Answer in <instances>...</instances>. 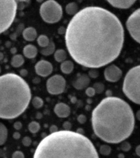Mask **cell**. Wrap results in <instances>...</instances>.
Masks as SVG:
<instances>
[{
  "mask_svg": "<svg viewBox=\"0 0 140 158\" xmlns=\"http://www.w3.org/2000/svg\"><path fill=\"white\" fill-rule=\"evenodd\" d=\"M125 41L122 24L114 14L100 6H87L67 24L65 43L69 55L83 67L97 69L114 61Z\"/></svg>",
  "mask_w": 140,
  "mask_h": 158,
  "instance_id": "obj_1",
  "label": "cell"
},
{
  "mask_svg": "<svg viewBox=\"0 0 140 158\" xmlns=\"http://www.w3.org/2000/svg\"><path fill=\"white\" fill-rule=\"evenodd\" d=\"M134 124L132 107L117 97L103 99L92 113L94 134L107 143L118 144L125 141L134 131Z\"/></svg>",
  "mask_w": 140,
  "mask_h": 158,
  "instance_id": "obj_2",
  "label": "cell"
},
{
  "mask_svg": "<svg viewBox=\"0 0 140 158\" xmlns=\"http://www.w3.org/2000/svg\"><path fill=\"white\" fill-rule=\"evenodd\" d=\"M33 158H99L94 144L84 135L59 130L43 138Z\"/></svg>",
  "mask_w": 140,
  "mask_h": 158,
  "instance_id": "obj_3",
  "label": "cell"
},
{
  "mask_svg": "<svg viewBox=\"0 0 140 158\" xmlns=\"http://www.w3.org/2000/svg\"><path fill=\"white\" fill-rule=\"evenodd\" d=\"M31 100V89L22 77L15 73L0 76V118H17L27 109Z\"/></svg>",
  "mask_w": 140,
  "mask_h": 158,
  "instance_id": "obj_4",
  "label": "cell"
},
{
  "mask_svg": "<svg viewBox=\"0 0 140 158\" xmlns=\"http://www.w3.org/2000/svg\"><path fill=\"white\" fill-rule=\"evenodd\" d=\"M122 89L129 100L140 105V65L132 67L126 74Z\"/></svg>",
  "mask_w": 140,
  "mask_h": 158,
  "instance_id": "obj_5",
  "label": "cell"
},
{
  "mask_svg": "<svg viewBox=\"0 0 140 158\" xmlns=\"http://www.w3.org/2000/svg\"><path fill=\"white\" fill-rule=\"evenodd\" d=\"M17 12V3L14 0H0V35L12 25Z\"/></svg>",
  "mask_w": 140,
  "mask_h": 158,
  "instance_id": "obj_6",
  "label": "cell"
},
{
  "mask_svg": "<svg viewBox=\"0 0 140 158\" xmlns=\"http://www.w3.org/2000/svg\"><path fill=\"white\" fill-rule=\"evenodd\" d=\"M39 14L43 21L49 24L56 23L62 19L63 10L62 6L55 0H48L41 4Z\"/></svg>",
  "mask_w": 140,
  "mask_h": 158,
  "instance_id": "obj_7",
  "label": "cell"
},
{
  "mask_svg": "<svg viewBox=\"0 0 140 158\" xmlns=\"http://www.w3.org/2000/svg\"><path fill=\"white\" fill-rule=\"evenodd\" d=\"M126 27L132 39L140 44V8L135 10L128 17Z\"/></svg>",
  "mask_w": 140,
  "mask_h": 158,
  "instance_id": "obj_8",
  "label": "cell"
},
{
  "mask_svg": "<svg viewBox=\"0 0 140 158\" xmlns=\"http://www.w3.org/2000/svg\"><path fill=\"white\" fill-rule=\"evenodd\" d=\"M46 87L49 94L54 95L62 94L66 88V80L60 74H55L47 80Z\"/></svg>",
  "mask_w": 140,
  "mask_h": 158,
  "instance_id": "obj_9",
  "label": "cell"
},
{
  "mask_svg": "<svg viewBox=\"0 0 140 158\" xmlns=\"http://www.w3.org/2000/svg\"><path fill=\"white\" fill-rule=\"evenodd\" d=\"M104 76L108 82H116L121 79L122 76V71L117 65L112 64L105 69Z\"/></svg>",
  "mask_w": 140,
  "mask_h": 158,
  "instance_id": "obj_10",
  "label": "cell"
},
{
  "mask_svg": "<svg viewBox=\"0 0 140 158\" xmlns=\"http://www.w3.org/2000/svg\"><path fill=\"white\" fill-rule=\"evenodd\" d=\"M36 73L40 77H47L50 75L53 71V66L51 62L47 60H40L35 66Z\"/></svg>",
  "mask_w": 140,
  "mask_h": 158,
  "instance_id": "obj_11",
  "label": "cell"
},
{
  "mask_svg": "<svg viewBox=\"0 0 140 158\" xmlns=\"http://www.w3.org/2000/svg\"><path fill=\"white\" fill-rule=\"evenodd\" d=\"M90 83V78L87 74H79L77 78L72 82L74 87L76 89H87V86Z\"/></svg>",
  "mask_w": 140,
  "mask_h": 158,
  "instance_id": "obj_12",
  "label": "cell"
},
{
  "mask_svg": "<svg viewBox=\"0 0 140 158\" xmlns=\"http://www.w3.org/2000/svg\"><path fill=\"white\" fill-rule=\"evenodd\" d=\"M56 116L60 118H66L69 117L71 113V110L68 105L64 102H59L56 104L54 109Z\"/></svg>",
  "mask_w": 140,
  "mask_h": 158,
  "instance_id": "obj_13",
  "label": "cell"
},
{
  "mask_svg": "<svg viewBox=\"0 0 140 158\" xmlns=\"http://www.w3.org/2000/svg\"><path fill=\"white\" fill-rule=\"evenodd\" d=\"M107 2L113 7L121 10L130 8L136 2L134 0H109Z\"/></svg>",
  "mask_w": 140,
  "mask_h": 158,
  "instance_id": "obj_14",
  "label": "cell"
},
{
  "mask_svg": "<svg viewBox=\"0 0 140 158\" xmlns=\"http://www.w3.org/2000/svg\"><path fill=\"white\" fill-rule=\"evenodd\" d=\"M23 38L27 42H32L36 40L37 37V31L35 28L32 27H27L22 31Z\"/></svg>",
  "mask_w": 140,
  "mask_h": 158,
  "instance_id": "obj_15",
  "label": "cell"
},
{
  "mask_svg": "<svg viewBox=\"0 0 140 158\" xmlns=\"http://www.w3.org/2000/svg\"><path fill=\"white\" fill-rule=\"evenodd\" d=\"M37 48L33 44H27L23 48L24 57L28 59H33L37 55Z\"/></svg>",
  "mask_w": 140,
  "mask_h": 158,
  "instance_id": "obj_16",
  "label": "cell"
},
{
  "mask_svg": "<svg viewBox=\"0 0 140 158\" xmlns=\"http://www.w3.org/2000/svg\"><path fill=\"white\" fill-rule=\"evenodd\" d=\"M74 63L70 60H66L61 64L60 69L64 74H69L74 70Z\"/></svg>",
  "mask_w": 140,
  "mask_h": 158,
  "instance_id": "obj_17",
  "label": "cell"
},
{
  "mask_svg": "<svg viewBox=\"0 0 140 158\" xmlns=\"http://www.w3.org/2000/svg\"><path fill=\"white\" fill-rule=\"evenodd\" d=\"M24 63V58L22 55H15L12 57L11 60V65L12 67L17 68L23 65Z\"/></svg>",
  "mask_w": 140,
  "mask_h": 158,
  "instance_id": "obj_18",
  "label": "cell"
},
{
  "mask_svg": "<svg viewBox=\"0 0 140 158\" xmlns=\"http://www.w3.org/2000/svg\"><path fill=\"white\" fill-rule=\"evenodd\" d=\"M8 137L7 128L3 123H0V145L6 143Z\"/></svg>",
  "mask_w": 140,
  "mask_h": 158,
  "instance_id": "obj_19",
  "label": "cell"
},
{
  "mask_svg": "<svg viewBox=\"0 0 140 158\" xmlns=\"http://www.w3.org/2000/svg\"><path fill=\"white\" fill-rule=\"evenodd\" d=\"M55 59L57 62H63L66 61L67 57V53L64 49H57L55 52Z\"/></svg>",
  "mask_w": 140,
  "mask_h": 158,
  "instance_id": "obj_20",
  "label": "cell"
},
{
  "mask_svg": "<svg viewBox=\"0 0 140 158\" xmlns=\"http://www.w3.org/2000/svg\"><path fill=\"white\" fill-rule=\"evenodd\" d=\"M78 5L75 2H71L67 4L66 7H65V11H66L67 14L69 15H75L78 12Z\"/></svg>",
  "mask_w": 140,
  "mask_h": 158,
  "instance_id": "obj_21",
  "label": "cell"
},
{
  "mask_svg": "<svg viewBox=\"0 0 140 158\" xmlns=\"http://www.w3.org/2000/svg\"><path fill=\"white\" fill-rule=\"evenodd\" d=\"M55 44L54 42H50V43L49 44V45L44 48H42L41 49L40 52L42 55L44 56H50L51 55L55 52Z\"/></svg>",
  "mask_w": 140,
  "mask_h": 158,
  "instance_id": "obj_22",
  "label": "cell"
},
{
  "mask_svg": "<svg viewBox=\"0 0 140 158\" xmlns=\"http://www.w3.org/2000/svg\"><path fill=\"white\" fill-rule=\"evenodd\" d=\"M37 43L40 47H42V48H44V47L48 46L49 44L50 43V40H49V37H47V36L42 35H39V37H38Z\"/></svg>",
  "mask_w": 140,
  "mask_h": 158,
  "instance_id": "obj_23",
  "label": "cell"
},
{
  "mask_svg": "<svg viewBox=\"0 0 140 158\" xmlns=\"http://www.w3.org/2000/svg\"><path fill=\"white\" fill-rule=\"evenodd\" d=\"M28 130L29 132L32 134H35L37 133L40 130V125L39 123L36 121H32L28 125Z\"/></svg>",
  "mask_w": 140,
  "mask_h": 158,
  "instance_id": "obj_24",
  "label": "cell"
},
{
  "mask_svg": "<svg viewBox=\"0 0 140 158\" xmlns=\"http://www.w3.org/2000/svg\"><path fill=\"white\" fill-rule=\"evenodd\" d=\"M31 104H32L33 107L36 109H40L44 105V100L39 97L36 96L31 100Z\"/></svg>",
  "mask_w": 140,
  "mask_h": 158,
  "instance_id": "obj_25",
  "label": "cell"
},
{
  "mask_svg": "<svg viewBox=\"0 0 140 158\" xmlns=\"http://www.w3.org/2000/svg\"><path fill=\"white\" fill-rule=\"evenodd\" d=\"M112 152V148L110 146L107 145V144H103L99 148V152L101 155H105V156H107V155H110Z\"/></svg>",
  "mask_w": 140,
  "mask_h": 158,
  "instance_id": "obj_26",
  "label": "cell"
},
{
  "mask_svg": "<svg viewBox=\"0 0 140 158\" xmlns=\"http://www.w3.org/2000/svg\"><path fill=\"white\" fill-rule=\"evenodd\" d=\"M93 88L94 89V90H95L96 93L97 94H101V92L105 90V86H104V85L101 82L95 83V84L94 85Z\"/></svg>",
  "mask_w": 140,
  "mask_h": 158,
  "instance_id": "obj_27",
  "label": "cell"
},
{
  "mask_svg": "<svg viewBox=\"0 0 140 158\" xmlns=\"http://www.w3.org/2000/svg\"><path fill=\"white\" fill-rule=\"evenodd\" d=\"M85 93L88 97L92 98V97H94V95H95L96 92L93 88V87H89L85 89Z\"/></svg>",
  "mask_w": 140,
  "mask_h": 158,
  "instance_id": "obj_28",
  "label": "cell"
},
{
  "mask_svg": "<svg viewBox=\"0 0 140 158\" xmlns=\"http://www.w3.org/2000/svg\"><path fill=\"white\" fill-rule=\"evenodd\" d=\"M131 149V144L126 141H124L121 144V150L124 152H128Z\"/></svg>",
  "mask_w": 140,
  "mask_h": 158,
  "instance_id": "obj_29",
  "label": "cell"
},
{
  "mask_svg": "<svg viewBox=\"0 0 140 158\" xmlns=\"http://www.w3.org/2000/svg\"><path fill=\"white\" fill-rule=\"evenodd\" d=\"M88 76L91 78H97L99 76V72L96 69H91L89 71V75Z\"/></svg>",
  "mask_w": 140,
  "mask_h": 158,
  "instance_id": "obj_30",
  "label": "cell"
},
{
  "mask_svg": "<svg viewBox=\"0 0 140 158\" xmlns=\"http://www.w3.org/2000/svg\"><path fill=\"white\" fill-rule=\"evenodd\" d=\"M22 144L25 147H29L31 144V139L29 137H24L22 139Z\"/></svg>",
  "mask_w": 140,
  "mask_h": 158,
  "instance_id": "obj_31",
  "label": "cell"
},
{
  "mask_svg": "<svg viewBox=\"0 0 140 158\" xmlns=\"http://www.w3.org/2000/svg\"><path fill=\"white\" fill-rule=\"evenodd\" d=\"M12 158H24V155L22 151H15L12 155Z\"/></svg>",
  "mask_w": 140,
  "mask_h": 158,
  "instance_id": "obj_32",
  "label": "cell"
},
{
  "mask_svg": "<svg viewBox=\"0 0 140 158\" xmlns=\"http://www.w3.org/2000/svg\"><path fill=\"white\" fill-rule=\"evenodd\" d=\"M77 121L80 124H84L87 122V117L84 114H80L77 117Z\"/></svg>",
  "mask_w": 140,
  "mask_h": 158,
  "instance_id": "obj_33",
  "label": "cell"
},
{
  "mask_svg": "<svg viewBox=\"0 0 140 158\" xmlns=\"http://www.w3.org/2000/svg\"><path fill=\"white\" fill-rule=\"evenodd\" d=\"M72 123L69 121H65L62 125V127L64 128V130H70L72 129Z\"/></svg>",
  "mask_w": 140,
  "mask_h": 158,
  "instance_id": "obj_34",
  "label": "cell"
},
{
  "mask_svg": "<svg viewBox=\"0 0 140 158\" xmlns=\"http://www.w3.org/2000/svg\"><path fill=\"white\" fill-rule=\"evenodd\" d=\"M14 127L16 130H21L22 128V124L21 122H19V121H17L15 122L14 124Z\"/></svg>",
  "mask_w": 140,
  "mask_h": 158,
  "instance_id": "obj_35",
  "label": "cell"
},
{
  "mask_svg": "<svg viewBox=\"0 0 140 158\" xmlns=\"http://www.w3.org/2000/svg\"><path fill=\"white\" fill-rule=\"evenodd\" d=\"M58 131H59V130H58L57 126L55 125H51V127H49V132H50V134H51V133L56 132H58Z\"/></svg>",
  "mask_w": 140,
  "mask_h": 158,
  "instance_id": "obj_36",
  "label": "cell"
},
{
  "mask_svg": "<svg viewBox=\"0 0 140 158\" xmlns=\"http://www.w3.org/2000/svg\"><path fill=\"white\" fill-rule=\"evenodd\" d=\"M27 74H28V71L27 70V69H21L19 72V76L22 77V78L24 77H26Z\"/></svg>",
  "mask_w": 140,
  "mask_h": 158,
  "instance_id": "obj_37",
  "label": "cell"
},
{
  "mask_svg": "<svg viewBox=\"0 0 140 158\" xmlns=\"http://www.w3.org/2000/svg\"><path fill=\"white\" fill-rule=\"evenodd\" d=\"M20 137H21V135H20V133L18 132H15L14 134H13V138L15 139H19L20 138Z\"/></svg>",
  "mask_w": 140,
  "mask_h": 158,
  "instance_id": "obj_38",
  "label": "cell"
},
{
  "mask_svg": "<svg viewBox=\"0 0 140 158\" xmlns=\"http://www.w3.org/2000/svg\"><path fill=\"white\" fill-rule=\"evenodd\" d=\"M135 152H136L137 156L140 157V144H139V145L137 146L136 149H135Z\"/></svg>",
  "mask_w": 140,
  "mask_h": 158,
  "instance_id": "obj_39",
  "label": "cell"
},
{
  "mask_svg": "<svg viewBox=\"0 0 140 158\" xmlns=\"http://www.w3.org/2000/svg\"><path fill=\"white\" fill-rule=\"evenodd\" d=\"M17 48H15V47H12V48H11L10 49V52L11 53L13 54V55H14V54H16V52H17Z\"/></svg>",
  "mask_w": 140,
  "mask_h": 158,
  "instance_id": "obj_40",
  "label": "cell"
},
{
  "mask_svg": "<svg viewBox=\"0 0 140 158\" xmlns=\"http://www.w3.org/2000/svg\"><path fill=\"white\" fill-rule=\"evenodd\" d=\"M76 132L80 133V134H82V135H84V130H83V129H82V128H79L78 130L76 131Z\"/></svg>",
  "mask_w": 140,
  "mask_h": 158,
  "instance_id": "obj_41",
  "label": "cell"
},
{
  "mask_svg": "<svg viewBox=\"0 0 140 158\" xmlns=\"http://www.w3.org/2000/svg\"><path fill=\"white\" fill-rule=\"evenodd\" d=\"M136 117H137V119H138L139 121H140V110L137 111V114H136Z\"/></svg>",
  "mask_w": 140,
  "mask_h": 158,
  "instance_id": "obj_42",
  "label": "cell"
},
{
  "mask_svg": "<svg viewBox=\"0 0 140 158\" xmlns=\"http://www.w3.org/2000/svg\"><path fill=\"white\" fill-rule=\"evenodd\" d=\"M4 57V54L2 53V52H0V61H2V60H3Z\"/></svg>",
  "mask_w": 140,
  "mask_h": 158,
  "instance_id": "obj_43",
  "label": "cell"
},
{
  "mask_svg": "<svg viewBox=\"0 0 140 158\" xmlns=\"http://www.w3.org/2000/svg\"><path fill=\"white\" fill-rule=\"evenodd\" d=\"M119 158H124V155H119Z\"/></svg>",
  "mask_w": 140,
  "mask_h": 158,
  "instance_id": "obj_44",
  "label": "cell"
},
{
  "mask_svg": "<svg viewBox=\"0 0 140 158\" xmlns=\"http://www.w3.org/2000/svg\"><path fill=\"white\" fill-rule=\"evenodd\" d=\"M1 71H2V69H1V67H0V73H1Z\"/></svg>",
  "mask_w": 140,
  "mask_h": 158,
  "instance_id": "obj_45",
  "label": "cell"
}]
</instances>
